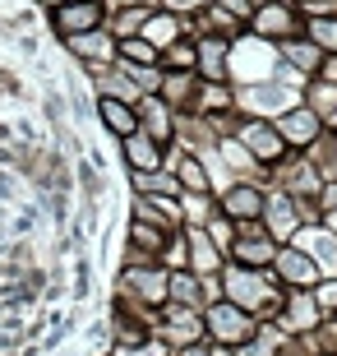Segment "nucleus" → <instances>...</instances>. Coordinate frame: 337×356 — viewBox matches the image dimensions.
Instances as JSON below:
<instances>
[{
    "label": "nucleus",
    "instance_id": "1",
    "mask_svg": "<svg viewBox=\"0 0 337 356\" xmlns=\"http://www.w3.org/2000/svg\"><path fill=\"white\" fill-rule=\"evenodd\" d=\"M222 301L240 305V310H249V315H272V310H282V291H277V282H272L268 268H245V264H231L227 273H222Z\"/></svg>",
    "mask_w": 337,
    "mask_h": 356
},
{
    "label": "nucleus",
    "instance_id": "2",
    "mask_svg": "<svg viewBox=\"0 0 337 356\" xmlns=\"http://www.w3.org/2000/svg\"><path fill=\"white\" fill-rule=\"evenodd\" d=\"M204 324H208L213 347H231V352H240V347L259 333L254 315H249V310H240V305H231V301H213L204 310Z\"/></svg>",
    "mask_w": 337,
    "mask_h": 356
},
{
    "label": "nucleus",
    "instance_id": "3",
    "mask_svg": "<svg viewBox=\"0 0 337 356\" xmlns=\"http://www.w3.org/2000/svg\"><path fill=\"white\" fill-rule=\"evenodd\" d=\"M120 296L139 301V310L143 305H167L171 301V273L167 268H153V264H130L120 273Z\"/></svg>",
    "mask_w": 337,
    "mask_h": 356
},
{
    "label": "nucleus",
    "instance_id": "4",
    "mask_svg": "<svg viewBox=\"0 0 337 356\" xmlns=\"http://www.w3.org/2000/svg\"><path fill=\"white\" fill-rule=\"evenodd\" d=\"M277 241L268 236V227L263 222H236V245H231V259L245 268H272L277 259Z\"/></svg>",
    "mask_w": 337,
    "mask_h": 356
},
{
    "label": "nucleus",
    "instance_id": "5",
    "mask_svg": "<svg viewBox=\"0 0 337 356\" xmlns=\"http://www.w3.org/2000/svg\"><path fill=\"white\" fill-rule=\"evenodd\" d=\"M167 315H162V343L171 352H181V347H195L208 338V324H204V310H190V305H162Z\"/></svg>",
    "mask_w": 337,
    "mask_h": 356
},
{
    "label": "nucleus",
    "instance_id": "6",
    "mask_svg": "<svg viewBox=\"0 0 337 356\" xmlns=\"http://www.w3.org/2000/svg\"><path fill=\"white\" fill-rule=\"evenodd\" d=\"M236 139H240V144L254 153V162H263V167H277V162L291 153V148H286V139L277 134V125H272V120H259V116H249L245 125H240V134H236Z\"/></svg>",
    "mask_w": 337,
    "mask_h": 356
},
{
    "label": "nucleus",
    "instance_id": "7",
    "mask_svg": "<svg viewBox=\"0 0 337 356\" xmlns=\"http://www.w3.org/2000/svg\"><path fill=\"white\" fill-rule=\"evenodd\" d=\"M263 227H268V236L282 245V241H291L305 227V209H300L296 195H286V190H272L268 204H263Z\"/></svg>",
    "mask_w": 337,
    "mask_h": 356
},
{
    "label": "nucleus",
    "instance_id": "8",
    "mask_svg": "<svg viewBox=\"0 0 337 356\" xmlns=\"http://www.w3.org/2000/svg\"><path fill=\"white\" fill-rule=\"evenodd\" d=\"M240 102H245L240 111L268 120V116H286L291 106H300V92H291L282 79H272V83H254V88H245V92H240Z\"/></svg>",
    "mask_w": 337,
    "mask_h": 356
},
{
    "label": "nucleus",
    "instance_id": "9",
    "mask_svg": "<svg viewBox=\"0 0 337 356\" xmlns=\"http://www.w3.org/2000/svg\"><path fill=\"white\" fill-rule=\"evenodd\" d=\"M272 125H277V134L286 139V148H314L319 144V130H324V116H319L314 106L300 102V106H291L286 116H277Z\"/></svg>",
    "mask_w": 337,
    "mask_h": 356
},
{
    "label": "nucleus",
    "instance_id": "10",
    "mask_svg": "<svg viewBox=\"0 0 337 356\" xmlns=\"http://www.w3.org/2000/svg\"><path fill=\"white\" fill-rule=\"evenodd\" d=\"M249 28H254V38L263 42H286L296 38V10H291V0H268V5H259L254 10V19H249Z\"/></svg>",
    "mask_w": 337,
    "mask_h": 356
},
{
    "label": "nucleus",
    "instance_id": "11",
    "mask_svg": "<svg viewBox=\"0 0 337 356\" xmlns=\"http://www.w3.org/2000/svg\"><path fill=\"white\" fill-rule=\"evenodd\" d=\"M106 19V5L102 0H69V5H60L56 10V33L60 38H79V33H92V28H102Z\"/></svg>",
    "mask_w": 337,
    "mask_h": 356
},
{
    "label": "nucleus",
    "instance_id": "12",
    "mask_svg": "<svg viewBox=\"0 0 337 356\" xmlns=\"http://www.w3.org/2000/svg\"><path fill=\"white\" fill-rule=\"evenodd\" d=\"M296 245L310 254L314 264H319V273H324V277L337 273V232H333V227H314V222H305V227L296 232Z\"/></svg>",
    "mask_w": 337,
    "mask_h": 356
},
{
    "label": "nucleus",
    "instance_id": "13",
    "mask_svg": "<svg viewBox=\"0 0 337 356\" xmlns=\"http://www.w3.org/2000/svg\"><path fill=\"white\" fill-rule=\"evenodd\" d=\"M324 324V310L314 301V291H286L282 305V333H314Z\"/></svg>",
    "mask_w": 337,
    "mask_h": 356
},
{
    "label": "nucleus",
    "instance_id": "14",
    "mask_svg": "<svg viewBox=\"0 0 337 356\" xmlns=\"http://www.w3.org/2000/svg\"><path fill=\"white\" fill-rule=\"evenodd\" d=\"M272 273L282 277V282H291V287H319V264H314L310 254L300 250V245H286V250H277V259H272Z\"/></svg>",
    "mask_w": 337,
    "mask_h": 356
},
{
    "label": "nucleus",
    "instance_id": "15",
    "mask_svg": "<svg viewBox=\"0 0 337 356\" xmlns=\"http://www.w3.org/2000/svg\"><path fill=\"white\" fill-rule=\"evenodd\" d=\"M263 204H268V195H263L259 185H249V181L231 185V190L222 195V213H227L231 222H259V218H263Z\"/></svg>",
    "mask_w": 337,
    "mask_h": 356
},
{
    "label": "nucleus",
    "instance_id": "16",
    "mask_svg": "<svg viewBox=\"0 0 337 356\" xmlns=\"http://www.w3.org/2000/svg\"><path fill=\"white\" fill-rule=\"evenodd\" d=\"M65 47L79 56V60H92V65H106L111 56H120V38L111 33V28H106V33H102V28H92V33H79V38H69Z\"/></svg>",
    "mask_w": 337,
    "mask_h": 356
},
{
    "label": "nucleus",
    "instance_id": "17",
    "mask_svg": "<svg viewBox=\"0 0 337 356\" xmlns=\"http://www.w3.org/2000/svg\"><path fill=\"white\" fill-rule=\"evenodd\" d=\"M231 74V42L227 38H199V79L227 83Z\"/></svg>",
    "mask_w": 337,
    "mask_h": 356
},
{
    "label": "nucleus",
    "instance_id": "18",
    "mask_svg": "<svg viewBox=\"0 0 337 356\" xmlns=\"http://www.w3.org/2000/svg\"><path fill=\"white\" fill-rule=\"evenodd\" d=\"M185 236H190V273H195V277H213V273H222V259H227V254L213 245V236H208L204 227H190Z\"/></svg>",
    "mask_w": 337,
    "mask_h": 356
},
{
    "label": "nucleus",
    "instance_id": "19",
    "mask_svg": "<svg viewBox=\"0 0 337 356\" xmlns=\"http://www.w3.org/2000/svg\"><path fill=\"white\" fill-rule=\"evenodd\" d=\"M97 116H102V125L116 134V139H130L134 130H143L139 125V106L120 102V97H102V102H97Z\"/></svg>",
    "mask_w": 337,
    "mask_h": 356
},
{
    "label": "nucleus",
    "instance_id": "20",
    "mask_svg": "<svg viewBox=\"0 0 337 356\" xmlns=\"http://www.w3.org/2000/svg\"><path fill=\"white\" fill-rule=\"evenodd\" d=\"M125 162H130L134 172H157V167H162V162H167V153H162V144H157L153 134L148 130H134L130 139H125Z\"/></svg>",
    "mask_w": 337,
    "mask_h": 356
},
{
    "label": "nucleus",
    "instance_id": "21",
    "mask_svg": "<svg viewBox=\"0 0 337 356\" xmlns=\"http://www.w3.org/2000/svg\"><path fill=\"white\" fill-rule=\"evenodd\" d=\"M139 38H143V42H153L157 51H167V47H176V42L185 38V19H176V14H167V10H153Z\"/></svg>",
    "mask_w": 337,
    "mask_h": 356
},
{
    "label": "nucleus",
    "instance_id": "22",
    "mask_svg": "<svg viewBox=\"0 0 337 356\" xmlns=\"http://www.w3.org/2000/svg\"><path fill=\"white\" fill-rule=\"evenodd\" d=\"M139 125L153 134L157 144H162V139L176 134V111H171L162 97H143V102H139Z\"/></svg>",
    "mask_w": 337,
    "mask_h": 356
},
{
    "label": "nucleus",
    "instance_id": "23",
    "mask_svg": "<svg viewBox=\"0 0 337 356\" xmlns=\"http://www.w3.org/2000/svg\"><path fill=\"white\" fill-rule=\"evenodd\" d=\"M282 60H291V70H300L305 79H314V74L324 70V51H319L310 38H305V42H300V38H286L282 42Z\"/></svg>",
    "mask_w": 337,
    "mask_h": 356
},
{
    "label": "nucleus",
    "instance_id": "24",
    "mask_svg": "<svg viewBox=\"0 0 337 356\" xmlns=\"http://www.w3.org/2000/svg\"><path fill=\"white\" fill-rule=\"evenodd\" d=\"M134 195H148V199H181V181H176V176L171 172H162V167H157V172H134Z\"/></svg>",
    "mask_w": 337,
    "mask_h": 356
},
{
    "label": "nucleus",
    "instance_id": "25",
    "mask_svg": "<svg viewBox=\"0 0 337 356\" xmlns=\"http://www.w3.org/2000/svg\"><path fill=\"white\" fill-rule=\"evenodd\" d=\"M176 181L181 195H208V167L199 158H176Z\"/></svg>",
    "mask_w": 337,
    "mask_h": 356
},
{
    "label": "nucleus",
    "instance_id": "26",
    "mask_svg": "<svg viewBox=\"0 0 337 356\" xmlns=\"http://www.w3.org/2000/svg\"><path fill=\"white\" fill-rule=\"evenodd\" d=\"M305 106H314V111L328 120V116L337 111V83H333V79H319V74H314V79L305 83Z\"/></svg>",
    "mask_w": 337,
    "mask_h": 356
},
{
    "label": "nucleus",
    "instance_id": "27",
    "mask_svg": "<svg viewBox=\"0 0 337 356\" xmlns=\"http://www.w3.org/2000/svg\"><path fill=\"white\" fill-rule=\"evenodd\" d=\"M162 268H167V273H190V236H185V232L162 245Z\"/></svg>",
    "mask_w": 337,
    "mask_h": 356
},
{
    "label": "nucleus",
    "instance_id": "28",
    "mask_svg": "<svg viewBox=\"0 0 337 356\" xmlns=\"http://www.w3.org/2000/svg\"><path fill=\"white\" fill-rule=\"evenodd\" d=\"M157 47L153 42H143V38H125L120 42V60H125V65H157Z\"/></svg>",
    "mask_w": 337,
    "mask_h": 356
},
{
    "label": "nucleus",
    "instance_id": "29",
    "mask_svg": "<svg viewBox=\"0 0 337 356\" xmlns=\"http://www.w3.org/2000/svg\"><path fill=\"white\" fill-rule=\"evenodd\" d=\"M310 42L324 56H337V19H310Z\"/></svg>",
    "mask_w": 337,
    "mask_h": 356
},
{
    "label": "nucleus",
    "instance_id": "30",
    "mask_svg": "<svg viewBox=\"0 0 337 356\" xmlns=\"http://www.w3.org/2000/svg\"><path fill=\"white\" fill-rule=\"evenodd\" d=\"M199 14H204V24H208V28H217V38H227V42H231V38H236V28H240V19H236V14H227L222 5H204Z\"/></svg>",
    "mask_w": 337,
    "mask_h": 356
},
{
    "label": "nucleus",
    "instance_id": "31",
    "mask_svg": "<svg viewBox=\"0 0 337 356\" xmlns=\"http://www.w3.org/2000/svg\"><path fill=\"white\" fill-rule=\"evenodd\" d=\"M167 65L171 70H176V65H181V70H195V74H199V42H176V47H167Z\"/></svg>",
    "mask_w": 337,
    "mask_h": 356
},
{
    "label": "nucleus",
    "instance_id": "32",
    "mask_svg": "<svg viewBox=\"0 0 337 356\" xmlns=\"http://www.w3.org/2000/svg\"><path fill=\"white\" fill-rule=\"evenodd\" d=\"M204 232L213 236V245H217V250L231 254V245H236V222H231V218H213V222H208Z\"/></svg>",
    "mask_w": 337,
    "mask_h": 356
},
{
    "label": "nucleus",
    "instance_id": "33",
    "mask_svg": "<svg viewBox=\"0 0 337 356\" xmlns=\"http://www.w3.org/2000/svg\"><path fill=\"white\" fill-rule=\"evenodd\" d=\"M314 301H319V310H324V315H337V277H319Z\"/></svg>",
    "mask_w": 337,
    "mask_h": 356
},
{
    "label": "nucleus",
    "instance_id": "34",
    "mask_svg": "<svg viewBox=\"0 0 337 356\" xmlns=\"http://www.w3.org/2000/svg\"><path fill=\"white\" fill-rule=\"evenodd\" d=\"M167 14H176V19H190V14H199L208 5V0H157Z\"/></svg>",
    "mask_w": 337,
    "mask_h": 356
},
{
    "label": "nucleus",
    "instance_id": "35",
    "mask_svg": "<svg viewBox=\"0 0 337 356\" xmlns=\"http://www.w3.org/2000/svg\"><path fill=\"white\" fill-rule=\"evenodd\" d=\"M116 356H171V347L167 343H139V347H116Z\"/></svg>",
    "mask_w": 337,
    "mask_h": 356
},
{
    "label": "nucleus",
    "instance_id": "36",
    "mask_svg": "<svg viewBox=\"0 0 337 356\" xmlns=\"http://www.w3.org/2000/svg\"><path fill=\"white\" fill-rule=\"evenodd\" d=\"M217 5L236 19H254V10H259V0H217Z\"/></svg>",
    "mask_w": 337,
    "mask_h": 356
},
{
    "label": "nucleus",
    "instance_id": "37",
    "mask_svg": "<svg viewBox=\"0 0 337 356\" xmlns=\"http://www.w3.org/2000/svg\"><path fill=\"white\" fill-rule=\"evenodd\" d=\"M176 356H213V347H204V343H195V347H181Z\"/></svg>",
    "mask_w": 337,
    "mask_h": 356
},
{
    "label": "nucleus",
    "instance_id": "38",
    "mask_svg": "<svg viewBox=\"0 0 337 356\" xmlns=\"http://www.w3.org/2000/svg\"><path fill=\"white\" fill-rule=\"evenodd\" d=\"M42 5H47V10H60V5H69V0H42Z\"/></svg>",
    "mask_w": 337,
    "mask_h": 356
},
{
    "label": "nucleus",
    "instance_id": "39",
    "mask_svg": "<svg viewBox=\"0 0 337 356\" xmlns=\"http://www.w3.org/2000/svg\"><path fill=\"white\" fill-rule=\"evenodd\" d=\"M213 356H236V352H231V347H213Z\"/></svg>",
    "mask_w": 337,
    "mask_h": 356
},
{
    "label": "nucleus",
    "instance_id": "40",
    "mask_svg": "<svg viewBox=\"0 0 337 356\" xmlns=\"http://www.w3.org/2000/svg\"><path fill=\"white\" fill-rule=\"evenodd\" d=\"M328 125H333V130H337V111H333V116H328Z\"/></svg>",
    "mask_w": 337,
    "mask_h": 356
},
{
    "label": "nucleus",
    "instance_id": "41",
    "mask_svg": "<svg viewBox=\"0 0 337 356\" xmlns=\"http://www.w3.org/2000/svg\"><path fill=\"white\" fill-rule=\"evenodd\" d=\"M291 5H314V0H291Z\"/></svg>",
    "mask_w": 337,
    "mask_h": 356
},
{
    "label": "nucleus",
    "instance_id": "42",
    "mask_svg": "<svg viewBox=\"0 0 337 356\" xmlns=\"http://www.w3.org/2000/svg\"><path fill=\"white\" fill-rule=\"evenodd\" d=\"M208 5H217V0H208Z\"/></svg>",
    "mask_w": 337,
    "mask_h": 356
}]
</instances>
